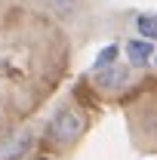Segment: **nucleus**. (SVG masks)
<instances>
[{"label":"nucleus","mask_w":157,"mask_h":160,"mask_svg":"<svg viewBox=\"0 0 157 160\" xmlns=\"http://www.w3.org/2000/svg\"><path fill=\"white\" fill-rule=\"evenodd\" d=\"M83 132H86V114L80 111L77 105L65 102V105L56 108V114L49 117L43 139H46L49 148H74Z\"/></svg>","instance_id":"nucleus-1"},{"label":"nucleus","mask_w":157,"mask_h":160,"mask_svg":"<svg viewBox=\"0 0 157 160\" xmlns=\"http://www.w3.org/2000/svg\"><path fill=\"white\" fill-rule=\"evenodd\" d=\"M93 80H96L99 92H105V96H117V92H123V89L133 83V71H129L126 65H114V62H108V68H105V65H96V68H93Z\"/></svg>","instance_id":"nucleus-2"},{"label":"nucleus","mask_w":157,"mask_h":160,"mask_svg":"<svg viewBox=\"0 0 157 160\" xmlns=\"http://www.w3.org/2000/svg\"><path fill=\"white\" fill-rule=\"evenodd\" d=\"M37 145L34 129H19V132H9L0 139V160H25Z\"/></svg>","instance_id":"nucleus-3"},{"label":"nucleus","mask_w":157,"mask_h":160,"mask_svg":"<svg viewBox=\"0 0 157 160\" xmlns=\"http://www.w3.org/2000/svg\"><path fill=\"white\" fill-rule=\"evenodd\" d=\"M123 52H126L129 68H148V65H151V59H154V40H145V37L126 40Z\"/></svg>","instance_id":"nucleus-4"},{"label":"nucleus","mask_w":157,"mask_h":160,"mask_svg":"<svg viewBox=\"0 0 157 160\" xmlns=\"http://www.w3.org/2000/svg\"><path fill=\"white\" fill-rule=\"evenodd\" d=\"M56 19H74L80 9V0H40Z\"/></svg>","instance_id":"nucleus-5"},{"label":"nucleus","mask_w":157,"mask_h":160,"mask_svg":"<svg viewBox=\"0 0 157 160\" xmlns=\"http://www.w3.org/2000/svg\"><path fill=\"white\" fill-rule=\"evenodd\" d=\"M136 31L145 40H154L157 37V25H154V12H139L136 16Z\"/></svg>","instance_id":"nucleus-6"},{"label":"nucleus","mask_w":157,"mask_h":160,"mask_svg":"<svg viewBox=\"0 0 157 160\" xmlns=\"http://www.w3.org/2000/svg\"><path fill=\"white\" fill-rule=\"evenodd\" d=\"M34 160H53V157H34Z\"/></svg>","instance_id":"nucleus-7"}]
</instances>
